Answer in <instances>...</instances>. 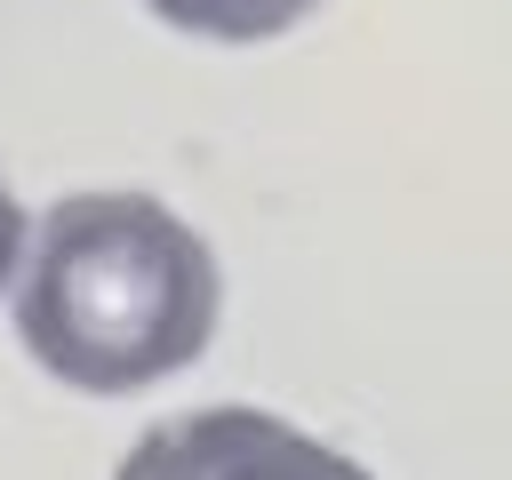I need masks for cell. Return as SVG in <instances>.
Instances as JSON below:
<instances>
[{"instance_id":"1","label":"cell","mask_w":512,"mask_h":480,"mask_svg":"<svg viewBox=\"0 0 512 480\" xmlns=\"http://www.w3.org/2000/svg\"><path fill=\"white\" fill-rule=\"evenodd\" d=\"M24 352L72 392H144L224 320L216 248L152 192H64L8 280Z\"/></svg>"},{"instance_id":"2","label":"cell","mask_w":512,"mask_h":480,"mask_svg":"<svg viewBox=\"0 0 512 480\" xmlns=\"http://www.w3.org/2000/svg\"><path fill=\"white\" fill-rule=\"evenodd\" d=\"M112 480H368V472L328 440L296 432L288 416L224 400V408H184L136 432Z\"/></svg>"},{"instance_id":"3","label":"cell","mask_w":512,"mask_h":480,"mask_svg":"<svg viewBox=\"0 0 512 480\" xmlns=\"http://www.w3.org/2000/svg\"><path fill=\"white\" fill-rule=\"evenodd\" d=\"M144 8H152L168 32L248 48V40H280V32H296L320 0H144Z\"/></svg>"},{"instance_id":"4","label":"cell","mask_w":512,"mask_h":480,"mask_svg":"<svg viewBox=\"0 0 512 480\" xmlns=\"http://www.w3.org/2000/svg\"><path fill=\"white\" fill-rule=\"evenodd\" d=\"M24 240H32V216H24V200H16V192H8V176H0V288L16 280Z\"/></svg>"}]
</instances>
